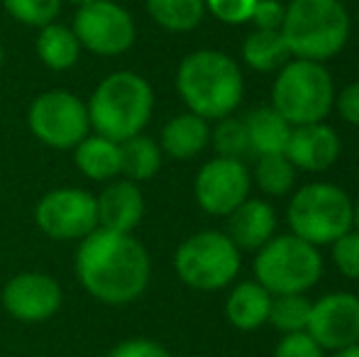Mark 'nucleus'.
I'll use <instances>...</instances> for the list:
<instances>
[{"instance_id": "nucleus-37", "label": "nucleus", "mask_w": 359, "mask_h": 357, "mask_svg": "<svg viewBox=\"0 0 359 357\" xmlns=\"http://www.w3.org/2000/svg\"><path fill=\"white\" fill-rule=\"evenodd\" d=\"M352 230L359 233V198L352 201Z\"/></svg>"}, {"instance_id": "nucleus-6", "label": "nucleus", "mask_w": 359, "mask_h": 357, "mask_svg": "<svg viewBox=\"0 0 359 357\" xmlns=\"http://www.w3.org/2000/svg\"><path fill=\"white\" fill-rule=\"evenodd\" d=\"M286 223L291 235L320 250L352 230V198L337 184L311 181L291 194Z\"/></svg>"}, {"instance_id": "nucleus-30", "label": "nucleus", "mask_w": 359, "mask_h": 357, "mask_svg": "<svg viewBox=\"0 0 359 357\" xmlns=\"http://www.w3.org/2000/svg\"><path fill=\"white\" fill-rule=\"evenodd\" d=\"M330 260L345 279L359 281V233L347 230L330 245Z\"/></svg>"}, {"instance_id": "nucleus-4", "label": "nucleus", "mask_w": 359, "mask_h": 357, "mask_svg": "<svg viewBox=\"0 0 359 357\" xmlns=\"http://www.w3.org/2000/svg\"><path fill=\"white\" fill-rule=\"evenodd\" d=\"M350 29L342 0H291L279 32L291 59L325 64L345 49Z\"/></svg>"}, {"instance_id": "nucleus-22", "label": "nucleus", "mask_w": 359, "mask_h": 357, "mask_svg": "<svg viewBox=\"0 0 359 357\" xmlns=\"http://www.w3.org/2000/svg\"><path fill=\"white\" fill-rule=\"evenodd\" d=\"M34 52H37L39 62L47 69H52V72H69L72 67H76L83 49H81L79 37H76L69 25L52 22L39 29L37 39H34Z\"/></svg>"}, {"instance_id": "nucleus-23", "label": "nucleus", "mask_w": 359, "mask_h": 357, "mask_svg": "<svg viewBox=\"0 0 359 357\" xmlns=\"http://www.w3.org/2000/svg\"><path fill=\"white\" fill-rule=\"evenodd\" d=\"M161 162H164V152H161L159 142L147 135H135V137L120 142V177L142 184L159 174Z\"/></svg>"}, {"instance_id": "nucleus-14", "label": "nucleus", "mask_w": 359, "mask_h": 357, "mask_svg": "<svg viewBox=\"0 0 359 357\" xmlns=\"http://www.w3.org/2000/svg\"><path fill=\"white\" fill-rule=\"evenodd\" d=\"M3 309L22 323L49 321L64 304V291L59 281L42 271H20L3 286Z\"/></svg>"}, {"instance_id": "nucleus-13", "label": "nucleus", "mask_w": 359, "mask_h": 357, "mask_svg": "<svg viewBox=\"0 0 359 357\" xmlns=\"http://www.w3.org/2000/svg\"><path fill=\"white\" fill-rule=\"evenodd\" d=\"M306 330L327 355L359 343V296L330 291L316 299Z\"/></svg>"}, {"instance_id": "nucleus-17", "label": "nucleus", "mask_w": 359, "mask_h": 357, "mask_svg": "<svg viewBox=\"0 0 359 357\" xmlns=\"http://www.w3.org/2000/svg\"><path fill=\"white\" fill-rule=\"evenodd\" d=\"M276 210L266 198H247L227 215L225 235L240 252H257L276 235Z\"/></svg>"}, {"instance_id": "nucleus-18", "label": "nucleus", "mask_w": 359, "mask_h": 357, "mask_svg": "<svg viewBox=\"0 0 359 357\" xmlns=\"http://www.w3.org/2000/svg\"><path fill=\"white\" fill-rule=\"evenodd\" d=\"M274 296L255 279L240 281L230 289L225 299V318L232 328L242 333L259 330L262 325L269 323V311Z\"/></svg>"}, {"instance_id": "nucleus-35", "label": "nucleus", "mask_w": 359, "mask_h": 357, "mask_svg": "<svg viewBox=\"0 0 359 357\" xmlns=\"http://www.w3.org/2000/svg\"><path fill=\"white\" fill-rule=\"evenodd\" d=\"M335 108L340 118L352 128H359V79L347 83L342 90L335 93Z\"/></svg>"}, {"instance_id": "nucleus-27", "label": "nucleus", "mask_w": 359, "mask_h": 357, "mask_svg": "<svg viewBox=\"0 0 359 357\" xmlns=\"http://www.w3.org/2000/svg\"><path fill=\"white\" fill-rule=\"evenodd\" d=\"M311 309H313V301L306 294L274 296L269 311V323L281 335L303 333L308 328V321H311Z\"/></svg>"}, {"instance_id": "nucleus-11", "label": "nucleus", "mask_w": 359, "mask_h": 357, "mask_svg": "<svg viewBox=\"0 0 359 357\" xmlns=\"http://www.w3.org/2000/svg\"><path fill=\"white\" fill-rule=\"evenodd\" d=\"M74 34L81 49L98 57H120L135 44L137 25L128 8L115 0H93L76 10Z\"/></svg>"}, {"instance_id": "nucleus-24", "label": "nucleus", "mask_w": 359, "mask_h": 357, "mask_svg": "<svg viewBox=\"0 0 359 357\" xmlns=\"http://www.w3.org/2000/svg\"><path fill=\"white\" fill-rule=\"evenodd\" d=\"M291 59L279 29H252L242 42V62L262 74L279 72Z\"/></svg>"}, {"instance_id": "nucleus-5", "label": "nucleus", "mask_w": 359, "mask_h": 357, "mask_svg": "<svg viewBox=\"0 0 359 357\" xmlns=\"http://www.w3.org/2000/svg\"><path fill=\"white\" fill-rule=\"evenodd\" d=\"M335 81L325 64L288 59L276 72L269 105L291 128L325 123L335 108Z\"/></svg>"}, {"instance_id": "nucleus-3", "label": "nucleus", "mask_w": 359, "mask_h": 357, "mask_svg": "<svg viewBox=\"0 0 359 357\" xmlns=\"http://www.w3.org/2000/svg\"><path fill=\"white\" fill-rule=\"evenodd\" d=\"M90 130L115 142L142 135L154 113V88L137 72H113L93 88L88 103Z\"/></svg>"}, {"instance_id": "nucleus-1", "label": "nucleus", "mask_w": 359, "mask_h": 357, "mask_svg": "<svg viewBox=\"0 0 359 357\" xmlns=\"http://www.w3.org/2000/svg\"><path fill=\"white\" fill-rule=\"evenodd\" d=\"M76 279L86 294L105 306H128L149 286V252L133 233L95 228L83 238L74 260Z\"/></svg>"}, {"instance_id": "nucleus-7", "label": "nucleus", "mask_w": 359, "mask_h": 357, "mask_svg": "<svg viewBox=\"0 0 359 357\" xmlns=\"http://www.w3.org/2000/svg\"><path fill=\"white\" fill-rule=\"evenodd\" d=\"M255 281H259L271 296L306 294L320 281L325 262L323 252L296 235H274L255 252Z\"/></svg>"}, {"instance_id": "nucleus-38", "label": "nucleus", "mask_w": 359, "mask_h": 357, "mask_svg": "<svg viewBox=\"0 0 359 357\" xmlns=\"http://www.w3.org/2000/svg\"><path fill=\"white\" fill-rule=\"evenodd\" d=\"M67 3H72L76 10L79 8H83V5H88V3H93V0H67Z\"/></svg>"}, {"instance_id": "nucleus-34", "label": "nucleus", "mask_w": 359, "mask_h": 357, "mask_svg": "<svg viewBox=\"0 0 359 357\" xmlns=\"http://www.w3.org/2000/svg\"><path fill=\"white\" fill-rule=\"evenodd\" d=\"M284 15L286 5L281 0H257L250 22L255 25V29H281Z\"/></svg>"}, {"instance_id": "nucleus-39", "label": "nucleus", "mask_w": 359, "mask_h": 357, "mask_svg": "<svg viewBox=\"0 0 359 357\" xmlns=\"http://www.w3.org/2000/svg\"><path fill=\"white\" fill-rule=\"evenodd\" d=\"M5 64V49H3V42H0V69H3Z\"/></svg>"}, {"instance_id": "nucleus-29", "label": "nucleus", "mask_w": 359, "mask_h": 357, "mask_svg": "<svg viewBox=\"0 0 359 357\" xmlns=\"http://www.w3.org/2000/svg\"><path fill=\"white\" fill-rule=\"evenodd\" d=\"M64 0H3V8L15 22L42 29L57 22Z\"/></svg>"}, {"instance_id": "nucleus-20", "label": "nucleus", "mask_w": 359, "mask_h": 357, "mask_svg": "<svg viewBox=\"0 0 359 357\" xmlns=\"http://www.w3.org/2000/svg\"><path fill=\"white\" fill-rule=\"evenodd\" d=\"M72 152L74 164L86 179L98 181V184L120 179V142H115V140L90 133Z\"/></svg>"}, {"instance_id": "nucleus-10", "label": "nucleus", "mask_w": 359, "mask_h": 357, "mask_svg": "<svg viewBox=\"0 0 359 357\" xmlns=\"http://www.w3.org/2000/svg\"><path fill=\"white\" fill-rule=\"evenodd\" d=\"M34 225L49 240L72 243L83 240L98 228V206L95 194L79 186L52 189L34 206Z\"/></svg>"}, {"instance_id": "nucleus-16", "label": "nucleus", "mask_w": 359, "mask_h": 357, "mask_svg": "<svg viewBox=\"0 0 359 357\" xmlns=\"http://www.w3.org/2000/svg\"><path fill=\"white\" fill-rule=\"evenodd\" d=\"M98 228L113 233H133L144 218V196L140 184L128 179H113L95 196Z\"/></svg>"}, {"instance_id": "nucleus-8", "label": "nucleus", "mask_w": 359, "mask_h": 357, "mask_svg": "<svg viewBox=\"0 0 359 357\" xmlns=\"http://www.w3.org/2000/svg\"><path fill=\"white\" fill-rule=\"evenodd\" d=\"M174 269L189 289L220 291L240 274L242 252L220 230H201L176 248Z\"/></svg>"}, {"instance_id": "nucleus-26", "label": "nucleus", "mask_w": 359, "mask_h": 357, "mask_svg": "<svg viewBox=\"0 0 359 357\" xmlns=\"http://www.w3.org/2000/svg\"><path fill=\"white\" fill-rule=\"evenodd\" d=\"M252 181L264 196L281 198V196L291 194L293 184H296V169L286 159V154H266V157H257Z\"/></svg>"}, {"instance_id": "nucleus-9", "label": "nucleus", "mask_w": 359, "mask_h": 357, "mask_svg": "<svg viewBox=\"0 0 359 357\" xmlns=\"http://www.w3.org/2000/svg\"><path fill=\"white\" fill-rule=\"evenodd\" d=\"M29 133L52 149H74L90 135L88 108L67 88H49L29 103Z\"/></svg>"}, {"instance_id": "nucleus-2", "label": "nucleus", "mask_w": 359, "mask_h": 357, "mask_svg": "<svg viewBox=\"0 0 359 357\" xmlns=\"http://www.w3.org/2000/svg\"><path fill=\"white\" fill-rule=\"evenodd\" d=\"M176 90L189 113L217 123L240 108L245 76L240 64L220 49H196L176 69Z\"/></svg>"}, {"instance_id": "nucleus-21", "label": "nucleus", "mask_w": 359, "mask_h": 357, "mask_svg": "<svg viewBox=\"0 0 359 357\" xmlns=\"http://www.w3.org/2000/svg\"><path fill=\"white\" fill-rule=\"evenodd\" d=\"M245 128L247 140H250V152L257 157L284 154L293 130L271 105H259V108L250 110V115L245 118Z\"/></svg>"}, {"instance_id": "nucleus-19", "label": "nucleus", "mask_w": 359, "mask_h": 357, "mask_svg": "<svg viewBox=\"0 0 359 357\" xmlns=\"http://www.w3.org/2000/svg\"><path fill=\"white\" fill-rule=\"evenodd\" d=\"M210 144V125L208 120L198 118L194 113H179L161 128L159 147L164 154L179 162L196 159Z\"/></svg>"}, {"instance_id": "nucleus-31", "label": "nucleus", "mask_w": 359, "mask_h": 357, "mask_svg": "<svg viewBox=\"0 0 359 357\" xmlns=\"http://www.w3.org/2000/svg\"><path fill=\"white\" fill-rule=\"evenodd\" d=\"M257 0H205V13H210L222 25H247L255 13Z\"/></svg>"}, {"instance_id": "nucleus-36", "label": "nucleus", "mask_w": 359, "mask_h": 357, "mask_svg": "<svg viewBox=\"0 0 359 357\" xmlns=\"http://www.w3.org/2000/svg\"><path fill=\"white\" fill-rule=\"evenodd\" d=\"M327 357H359V343L350 345V348H342V350H335V353H330Z\"/></svg>"}, {"instance_id": "nucleus-32", "label": "nucleus", "mask_w": 359, "mask_h": 357, "mask_svg": "<svg viewBox=\"0 0 359 357\" xmlns=\"http://www.w3.org/2000/svg\"><path fill=\"white\" fill-rule=\"evenodd\" d=\"M274 357H327V353L308 335V330H303V333L281 335L274 348Z\"/></svg>"}, {"instance_id": "nucleus-12", "label": "nucleus", "mask_w": 359, "mask_h": 357, "mask_svg": "<svg viewBox=\"0 0 359 357\" xmlns=\"http://www.w3.org/2000/svg\"><path fill=\"white\" fill-rule=\"evenodd\" d=\"M252 172L242 159L213 157L198 169L194 181L196 203L203 213L227 218L250 198Z\"/></svg>"}, {"instance_id": "nucleus-28", "label": "nucleus", "mask_w": 359, "mask_h": 357, "mask_svg": "<svg viewBox=\"0 0 359 357\" xmlns=\"http://www.w3.org/2000/svg\"><path fill=\"white\" fill-rule=\"evenodd\" d=\"M210 144H213V149H215V157L242 159L250 152L245 120L232 118V115L217 120L215 128H210Z\"/></svg>"}, {"instance_id": "nucleus-25", "label": "nucleus", "mask_w": 359, "mask_h": 357, "mask_svg": "<svg viewBox=\"0 0 359 357\" xmlns=\"http://www.w3.org/2000/svg\"><path fill=\"white\" fill-rule=\"evenodd\" d=\"M144 8L166 32H191L205 18V0H144Z\"/></svg>"}, {"instance_id": "nucleus-33", "label": "nucleus", "mask_w": 359, "mask_h": 357, "mask_svg": "<svg viewBox=\"0 0 359 357\" xmlns=\"http://www.w3.org/2000/svg\"><path fill=\"white\" fill-rule=\"evenodd\" d=\"M108 357H174L161 343L151 338H128L118 343Z\"/></svg>"}, {"instance_id": "nucleus-15", "label": "nucleus", "mask_w": 359, "mask_h": 357, "mask_svg": "<svg viewBox=\"0 0 359 357\" xmlns=\"http://www.w3.org/2000/svg\"><path fill=\"white\" fill-rule=\"evenodd\" d=\"M340 152L342 140L337 130L327 123H313L291 130L284 154L296 172L320 174L340 159Z\"/></svg>"}]
</instances>
